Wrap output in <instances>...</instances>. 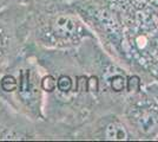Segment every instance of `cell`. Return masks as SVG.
Listing matches in <instances>:
<instances>
[{
  "label": "cell",
  "mask_w": 158,
  "mask_h": 142,
  "mask_svg": "<svg viewBox=\"0 0 158 142\" xmlns=\"http://www.w3.org/2000/svg\"><path fill=\"white\" fill-rule=\"evenodd\" d=\"M111 87L114 91H122L125 87V82L123 76H114L111 80Z\"/></svg>",
  "instance_id": "cell-6"
},
{
  "label": "cell",
  "mask_w": 158,
  "mask_h": 142,
  "mask_svg": "<svg viewBox=\"0 0 158 142\" xmlns=\"http://www.w3.org/2000/svg\"><path fill=\"white\" fill-rule=\"evenodd\" d=\"M135 84H138L139 85V81L137 77H131L130 80H129V85H127V89L132 91V90H137V89L135 88Z\"/></svg>",
  "instance_id": "cell-8"
},
{
  "label": "cell",
  "mask_w": 158,
  "mask_h": 142,
  "mask_svg": "<svg viewBox=\"0 0 158 142\" xmlns=\"http://www.w3.org/2000/svg\"><path fill=\"white\" fill-rule=\"evenodd\" d=\"M53 32L60 38H71L77 32L76 21L71 17L67 15H59L54 24H53Z\"/></svg>",
  "instance_id": "cell-1"
},
{
  "label": "cell",
  "mask_w": 158,
  "mask_h": 142,
  "mask_svg": "<svg viewBox=\"0 0 158 142\" xmlns=\"http://www.w3.org/2000/svg\"><path fill=\"white\" fill-rule=\"evenodd\" d=\"M105 136L107 140H126L127 133L125 128L119 123H110L105 130Z\"/></svg>",
  "instance_id": "cell-3"
},
{
  "label": "cell",
  "mask_w": 158,
  "mask_h": 142,
  "mask_svg": "<svg viewBox=\"0 0 158 142\" xmlns=\"http://www.w3.org/2000/svg\"><path fill=\"white\" fill-rule=\"evenodd\" d=\"M0 50H1V41H0Z\"/></svg>",
  "instance_id": "cell-9"
},
{
  "label": "cell",
  "mask_w": 158,
  "mask_h": 142,
  "mask_svg": "<svg viewBox=\"0 0 158 142\" xmlns=\"http://www.w3.org/2000/svg\"><path fill=\"white\" fill-rule=\"evenodd\" d=\"M57 85H58V89H59L60 91L67 93V91H70V89L72 88V81L67 76H61L59 80H58Z\"/></svg>",
  "instance_id": "cell-5"
},
{
  "label": "cell",
  "mask_w": 158,
  "mask_h": 142,
  "mask_svg": "<svg viewBox=\"0 0 158 142\" xmlns=\"http://www.w3.org/2000/svg\"><path fill=\"white\" fill-rule=\"evenodd\" d=\"M56 85H57V82L54 81V78L51 77V76L45 77L43 80V82H41V87H43V89L45 91H53L54 88H56Z\"/></svg>",
  "instance_id": "cell-7"
},
{
  "label": "cell",
  "mask_w": 158,
  "mask_h": 142,
  "mask_svg": "<svg viewBox=\"0 0 158 142\" xmlns=\"http://www.w3.org/2000/svg\"><path fill=\"white\" fill-rule=\"evenodd\" d=\"M0 87L2 88V90H5L6 93H12V91H14L17 89L18 83H17V80L14 78L13 76H5L0 81Z\"/></svg>",
  "instance_id": "cell-4"
},
{
  "label": "cell",
  "mask_w": 158,
  "mask_h": 142,
  "mask_svg": "<svg viewBox=\"0 0 158 142\" xmlns=\"http://www.w3.org/2000/svg\"><path fill=\"white\" fill-rule=\"evenodd\" d=\"M157 117L150 111H145L138 118V127L144 134H150L157 128Z\"/></svg>",
  "instance_id": "cell-2"
}]
</instances>
